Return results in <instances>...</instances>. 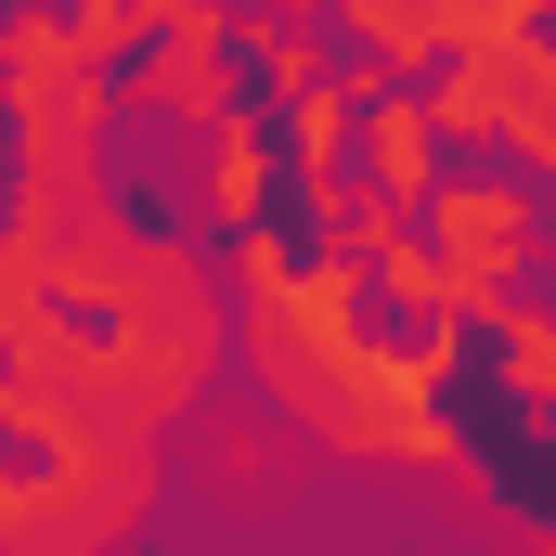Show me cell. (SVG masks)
I'll return each mask as SVG.
<instances>
[{
  "label": "cell",
  "instance_id": "1",
  "mask_svg": "<svg viewBox=\"0 0 556 556\" xmlns=\"http://www.w3.org/2000/svg\"><path fill=\"white\" fill-rule=\"evenodd\" d=\"M247 350H260V389L311 440L337 453H376V466H453L466 479V440L440 427V376L453 350H376L363 337V260H285L273 285H247Z\"/></svg>",
  "mask_w": 556,
  "mask_h": 556
},
{
  "label": "cell",
  "instance_id": "2",
  "mask_svg": "<svg viewBox=\"0 0 556 556\" xmlns=\"http://www.w3.org/2000/svg\"><path fill=\"white\" fill-rule=\"evenodd\" d=\"M544 247V194L531 181H440L427 194V260H440V324H505L518 273Z\"/></svg>",
  "mask_w": 556,
  "mask_h": 556
},
{
  "label": "cell",
  "instance_id": "3",
  "mask_svg": "<svg viewBox=\"0 0 556 556\" xmlns=\"http://www.w3.org/2000/svg\"><path fill=\"white\" fill-rule=\"evenodd\" d=\"M363 168H376V207H427L440 194V117H427V91H389L363 117Z\"/></svg>",
  "mask_w": 556,
  "mask_h": 556
},
{
  "label": "cell",
  "instance_id": "4",
  "mask_svg": "<svg viewBox=\"0 0 556 556\" xmlns=\"http://www.w3.org/2000/svg\"><path fill=\"white\" fill-rule=\"evenodd\" d=\"M142 117H194V130H220V117H233V39H168V52L142 65Z\"/></svg>",
  "mask_w": 556,
  "mask_h": 556
},
{
  "label": "cell",
  "instance_id": "5",
  "mask_svg": "<svg viewBox=\"0 0 556 556\" xmlns=\"http://www.w3.org/2000/svg\"><path fill=\"white\" fill-rule=\"evenodd\" d=\"M260 207H273V142H260V117H220L207 130V220L247 233Z\"/></svg>",
  "mask_w": 556,
  "mask_h": 556
},
{
  "label": "cell",
  "instance_id": "6",
  "mask_svg": "<svg viewBox=\"0 0 556 556\" xmlns=\"http://www.w3.org/2000/svg\"><path fill=\"white\" fill-rule=\"evenodd\" d=\"M376 78H324V91H298L285 104V155L311 168V181H337V155H350V104H363Z\"/></svg>",
  "mask_w": 556,
  "mask_h": 556
},
{
  "label": "cell",
  "instance_id": "7",
  "mask_svg": "<svg viewBox=\"0 0 556 556\" xmlns=\"http://www.w3.org/2000/svg\"><path fill=\"white\" fill-rule=\"evenodd\" d=\"M505 389H518L531 415H556V311H544V298L505 311Z\"/></svg>",
  "mask_w": 556,
  "mask_h": 556
},
{
  "label": "cell",
  "instance_id": "8",
  "mask_svg": "<svg viewBox=\"0 0 556 556\" xmlns=\"http://www.w3.org/2000/svg\"><path fill=\"white\" fill-rule=\"evenodd\" d=\"M39 324H52V285H39L26 260H13V247H0V350H26Z\"/></svg>",
  "mask_w": 556,
  "mask_h": 556
},
{
  "label": "cell",
  "instance_id": "9",
  "mask_svg": "<svg viewBox=\"0 0 556 556\" xmlns=\"http://www.w3.org/2000/svg\"><path fill=\"white\" fill-rule=\"evenodd\" d=\"M505 142H518V168H531V181H556V65L531 78V104H518V130H505Z\"/></svg>",
  "mask_w": 556,
  "mask_h": 556
},
{
  "label": "cell",
  "instance_id": "10",
  "mask_svg": "<svg viewBox=\"0 0 556 556\" xmlns=\"http://www.w3.org/2000/svg\"><path fill=\"white\" fill-rule=\"evenodd\" d=\"M260 78H273L285 104H298V91H324V52H311L298 26H260Z\"/></svg>",
  "mask_w": 556,
  "mask_h": 556
},
{
  "label": "cell",
  "instance_id": "11",
  "mask_svg": "<svg viewBox=\"0 0 556 556\" xmlns=\"http://www.w3.org/2000/svg\"><path fill=\"white\" fill-rule=\"evenodd\" d=\"M65 13H78L91 52H130V39H142V0H65Z\"/></svg>",
  "mask_w": 556,
  "mask_h": 556
}]
</instances>
